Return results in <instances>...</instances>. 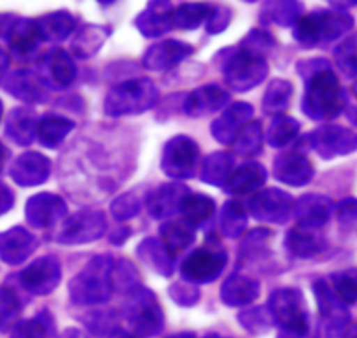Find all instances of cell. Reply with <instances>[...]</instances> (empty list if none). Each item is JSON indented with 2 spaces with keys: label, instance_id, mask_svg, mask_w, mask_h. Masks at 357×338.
I'll use <instances>...</instances> for the list:
<instances>
[{
  "label": "cell",
  "instance_id": "1",
  "mask_svg": "<svg viewBox=\"0 0 357 338\" xmlns=\"http://www.w3.org/2000/svg\"><path fill=\"white\" fill-rule=\"evenodd\" d=\"M15 338H44V333L40 328L33 326V324H26V326L20 328Z\"/></svg>",
  "mask_w": 357,
  "mask_h": 338
},
{
  "label": "cell",
  "instance_id": "2",
  "mask_svg": "<svg viewBox=\"0 0 357 338\" xmlns=\"http://www.w3.org/2000/svg\"><path fill=\"white\" fill-rule=\"evenodd\" d=\"M174 338H193L191 335H183V337H174Z\"/></svg>",
  "mask_w": 357,
  "mask_h": 338
},
{
  "label": "cell",
  "instance_id": "3",
  "mask_svg": "<svg viewBox=\"0 0 357 338\" xmlns=\"http://www.w3.org/2000/svg\"><path fill=\"white\" fill-rule=\"evenodd\" d=\"M65 338H79V337H65Z\"/></svg>",
  "mask_w": 357,
  "mask_h": 338
}]
</instances>
